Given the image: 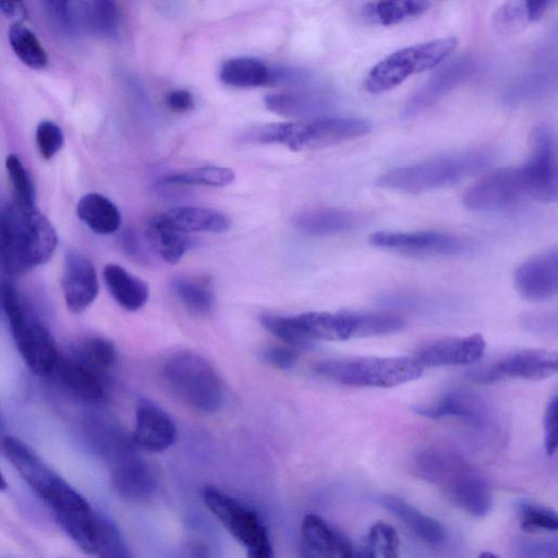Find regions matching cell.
I'll list each match as a JSON object with an SVG mask.
<instances>
[{
	"instance_id": "cell-46",
	"label": "cell",
	"mask_w": 558,
	"mask_h": 558,
	"mask_svg": "<svg viewBox=\"0 0 558 558\" xmlns=\"http://www.w3.org/2000/svg\"><path fill=\"white\" fill-rule=\"evenodd\" d=\"M517 550L520 557H557L558 543L556 539H522L517 544Z\"/></svg>"
},
{
	"instance_id": "cell-17",
	"label": "cell",
	"mask_w": 558,
	"mask_h": 558,
	"mask_svg": "<svg viewBox=\"0 0 558 558\" xmlns=\"http://www.w3.org/2000/svg\"><path fill=\"white\" fill-rule=\"evenodd\" d=\"M413 411L433 420L451 417L477 432L496 428L494 411L485 400L469 391H448L435 401L413 407Z\"/></svg>"
},
{
	"instance_id": "cell-25",
	"label": "cell",
	"mask_w": 558,
	"mask_h": 558,
	"mask_svg": "<svg viewBox=\"0 0 558 558\" xmlns=\"http://www.w3.org/2000/svg\"><path fill=\"white\" fill-rule=\"evenodd\" d=\"M361 223V217L350 210L320 207L302 211L293 217L294 227L312 236L332 235L348 232Z\"/></svg>"
},
{
	"instance_id": "cell-44",
	"label": "cell",
	"mask_w": 558,
	"mask_h": 558,
	"mask_svg": "<svg viewBox=\"0 0 558 558\" xmlns=\"http://www.w3.org/2000/svg\"><path fill=\"white\" fill-rule=\"evenodd\" d=\"M64 135L61 128L49 120L41 121L36 129V145L40 156L49 160L62 148Z\"/></svg>"
},
{
	"instance_id": "cell-3",
	"label": "cell",
	"mask_w": 558,
	"mask_h": 558,
	"mask_svg": "<svg viewBox=\"0 0 558 558\" xmlns=\"http://www.w3.org/2000/svg\"><path fill=\"white\" fill-rule=\"evenodd\" d=\"M372 123L366 119L317 117L296 122H280L255 126L246 132L245 141L281 144L293 151L320 149L367 134Z\"/></svg>"
},
{
	"instance_id": "cell-31",
	"label": "cell",
	"mask_w": 558,
	"mask_h": 558,
	"mask_svg": "<svg viewBox=\"0 0 558 558\" xmlns=\"http://www.w3.org/2000/svg\"><path fill=\"white\" fill-rule=\"evenodd\" d=\"M76 214L93 232L101 235L114 233L121 225L118 207L99 193L83 195L76 205Z\"/></svg>"
},
{
	"instance_id": "cell-8",
	"label": "cell",
	"mask_w": 558,
	"mask_h": 558,
	"mask_svg": "<svg viewBox=\"0 0 558 558\" xmlns=\"http://www.w3.org/2000/svg\"><path fill=\"white\" fill-rule=\"evenodd\" d=\"M0 447L21 477L53 513L76 508L86 500L20 438L3 436Z\"/></svg>"
},
{
	"instance_id": "cell-42",
	"label": "cell",
	"mask_w": 558,
	"mask_h": 558,
	"mask_svg": "<svg viewBox=\"0 0 558 558\" xmlns=\"http://www.w3.org/2000/svg\"><path fill=\"white\" fill-rule=\"evenodd\" d=\"M93 28L102 36H117L120 12L116 0H93L89 8Z\"/></svg>"
},
{
	"instance_id": "cell-13",
	"label": "cell",
	"mask_w": 558,
	"mask_h": 558,
	"mask_svg": "<svg viewBox=\"0 0 558 558\" xmlns=\"http://www.w3.org/2000/svg\"><path fill=\"white\" fill-rule=\"evenodd\" d=\"M530 197L522 167L496 170L472 184L463 195L473 211L494 213L515 206Z\"/></svg>"
},
{
	"instance_id": "cell-5",
	"label": "cell",
	"mask_w": 558,
	"mask_h": 558,
	"mask_svg": "<svg viewBox=\"0 0 558 558\" xmlns=\"http://www.w3.org/2000/svg\"><path fill=\"white\" fill-rule=\"evenodd\" d=\"M485 151H469L391 169L377 178L386 190L420 194L456 184L489 163Z\"/></svg>"
},
{
	"instance_id": "cell-9",
	"label": "cell",
	"mask_w": 558,
	"mask_h": 558,
	"mask_svg": "<svg viewBox=\"0 0 558 558\" xmlns=\"http://www.w3.org/2000/svg\"><path fill=\"white\" fill-rule=\"evenodd\" d=\"M457 46V38L446 37L399 49L369 70L364 87L372 94L390 90L411 75L437 68Z\"/></svg>"
},
{
	"instance_id": "cell-35",
	"label": "cell",
	"mask_w": 558,
	"mask_h": 558,
	"mask_svg": "<svg viewBox=\"0 0 558 558\" xmlns=\"http://www.w3.org/2000/svg\"><path fill=\"white\" fill-rule=\"evenodd\" d=\"M171 288L190 313L204 316L213 311L215 294L208 278L180 276L173 279Z\"/></svg>"
},
{
	"instance_id": "cell-23",
	"label": "cell",
	"mask_w": 558,
	"mask_h": 558,
	"mask_svg": "<svg viewBox=\"0 0 558 558\" xmlns=\"http://www.w3.org/2000/svg\"><path fill=\"white\" fill-rule=\"evenodd\" d=\"M303 548L314 557H355V548L339 531L316 514H307L302 522Z\"/></svg>"
},
{
	"instance_id": "cell-11",
	"label": "cell",
	"mask_w": 558,
	"mask_h": 558,
	"mask_svg": "<svg viewBox=\"0 0 558 558\" xmlns=\"http://www.w3.org/2000/svg\"><path fill=\"white\" fill-rule=\"evenodd\" d=\"M69 538L85 554L99 557L130 556L117 526L90 505L54 514Z\"/></svg>"
},
{
	"instance_id": "cell-41",
	"label": "cell",
	"mask_w": 558,
	"mask_h": 558,
	"mask_svg": "<svg viewBox=\"0 0 558 558\" xmlns=\"http://www.w3.org/2000/svg\"><path fill=\"white\" fill-rule=\"evenodd\" d=\"M519 515L521 527L526 532H557L558 530L557 514L548 507L523 502L520 505Z\"/></svg>"
},
{
	"instance_id": "cell-38",
	"label": "cell",
	"mask_w": 558,
	"mask_h": 558,
	"mask_svg": "<svg viewBox=\"0 0 558 558\" xmlns=\"http://www.w3.org/2000/svg\"><path fill=\"white\" fill-rule=\"evenodd\" d=\"M399 555V537L393 526L386 522L374 523L355 556L393 558Z\"/></svg>"
},
{
	"instance_id": "cell-37",
	"label": "cell",
	"mask_w": 558,
	"mask_h": 558,
	"mask_svg": "<svg viewBox=\"0 0 558 558\" xmlns=\"http://www.w3.org/2000/svg\"><path fill=\"white\" fill-rule=\"evenodd\" d=\"M74 356L104 376L114 365L117 352L110 340L90 336L78 343Z\"/></svg>"
},
{
	"instance_id": "cell-26",
	"label": "cell",
	"mask_w": 558,
	"mask_h": 558,
	"mask_svg": "<svg viewBox=\"0 0 558 558\" xmlns=\"http://www.w3.org/2000/svg\"><path fill=\"white\" fill-rule=\"evenodd\" d=\"M54 372L61 383L81 400L98 402L102 399L105 393L102 375L76 356L59 357Z\"/></svg>"
},
{
	"instance_id": "cell-27",
	"label": "cell",
	"mask_w": 558,
	"mask_h": 558,
	"mask_svg": "<svg viewBox=\"0 0 558 558\" xmlns=\"http://www.w3.org/2000/svg\"><path fill=\"white\" fill-rule=\"evenodd\" d=\"M112 481L118 493L130 500L148 498L156 486L151 469L136 453L112 465Z\"/></svg>"
},
{
	"instance_id": "cell-24",
	"label": "cell",
	"mask_w": 558,
	"mask_h": 558,
	"mask_svg": "<svg viewBox=\"0 0 558 558\" xmlns=\"http://www.w3.org/2000/svg\"><path fill=\"white\" fill-rule=\"evenodd\" d=\"M376 501L399 519L416 537L426 544L440 546L447 531L440 522L393 495H380Z\"/></svg>"
},
{
	"instance_id": "cell-10",
	"label": "cell",
	"mask_w": 558,
	"mask_h": 558,
	"mask_svg": "<svg viewBox=\"0 0 558 558\" xmlns=\"http://www.w3.org/2000/svg\"><path fill=\"white\" fill-rule=\"evenodd\" d=\"M203 499L210 512L245 548L248 557H272L267 529L256 512L215 487H206Z\"/></svg>"
},
{
	"instance_id": "cell-16",
	"label": "cell",
	"mask_w": 558,
	"mask_h": 558,
	"mask_svg": "<svg viewBox=\"0 0 558 558\" xmlns=\"http://www.w3.org/2000/svg\"><path fill=\"white\" fill-rule=\"evenodd\" d=\"M368 241L376 247L418 256H456L463 254L470 247L465 240L439 231H380L373 233Z\"/></svg>"
},
{
	"instance_id": "cell-20",
	"label": "cell",
	"mask_w": 558,
	"mask_h": 558,
	"mask_svg": "<svg viewBox=\"0 0 558 558\" xmlns=\"http://www.w3.org/2000/svg\"><path fill=\"white\" fill-rule=\"evenodd\" d=\"M475 71L471 58L461 57L437 70L407 102L403 117L411 118L434 106Z\"/></svg>"
},
{
	"instance_id": "cell-29",
	"label": "cell",
	"mask_w": 558,
	"mask_h": 558,
	"mask_svg": "<svg viewBox=\"0 0 558 558\" xmlns=\"http://www.w3.org/2000/svg\"><path fill=\"white\" fill-rule=\"evenodd\" d=\"M160 216L168 225L184 233H222L230 228V220L225 214L206 207L177 206Z\"/></svg>"
},
{
	"instance_id": "cell-1",
	"label": "cell",
	"mask_w": 558,
	"mask_h": 558,
	"mask_svg": "<svg viewBox=\"0 0 558 558\" xmlns=\"http://www.w3.org/2000/svg\"><path fill=\"white\" fill-rule=\"evenodd\" d=\"M58 238L51 222L35 207L12 201L0 207V272L21 276L47 263Z\"/></svg>"
},
{
	"instance_id": "cell-40",
	"label": "cell",
	"mask_w": 558,
	"mask_h": 558,
	"mask_svg": "<svg viewBox=\"0 0 558 558\" xmlns=\"http://www.w3.org/2000/svg\"><path fill=\"white\" fill-rule=\"evenodd\" d=\"M8 177L14 193V202L22 206H35V189L21 159L11 154L5 159Z\"/></svg>"
},
{
	"instance_id": "cell-48",
	"label": "cell",
	"mask_w": 558,
	"mask_h": 558,
	"mask_svg": "<svg viewBox=\"0 0 558 558\" xmlns=\"http://www.w3.org/2000/svg\"><path fill=\"white\" fill-rule=\"evenodd\" d=\"M264 360L271 366L279 369H289L298 361V351L293 347H272L263 353Z\"/></svg>"
},
{
	"instance_id": "cell-51",
	"label": "cell",
	"mask_w": 558,
	"mask_h": 558,
	"mask_svg": "<svg viewBox=\"0 0 558 558\" xmlns=\"http://www.w3.org/2000/svg\"><path fill=\"white\" fill-rule=\"evenodd\" d=\"M122 245H123V248L125 250V252L131 257L144 260L145 252H144V248L142 247L140 238L134 230H132V229L125 230V232L122 235Z\"/></svg>"
},
{
	"instance_id": "cell-33",
	"label": "cell",
	"mask_w": 558,
	"mask_h": 558,
	"mask_svg": "<svg viewBox=\"0 0 558 558\" xmlns=\"http://www.w3.org/2000/svg\"><path fill=\"white\" fill-rule=\"evenodd\" d=\"M429 8L426 0H373L362 8V16L369 23L389 26L421 16Z\"/></svg>"
},
{
	"instance_id": "cell-4",
	"label": "cell",
	"mask_w": 558,
	"mask_h": 558,
	"mask_svg": "<svg viewBox=\"0 0 558 558\" xmlns=\"http://www.w3.org/2000/svg\"><path fill=\"white\" fill-rule=\"evenodd\" d=\"M0 305L27 367L38 376L53 373L60 356L52 335L28 307L16 288L7 280L1 284Z\"/></svg>"
},
{
	"instance_id": "cell-19",
	"label": "cell",
	"mask_w": 558,
	"mask_h": 558,
	"mask_svg": "<svg viewBox=\"0 0 558 558\" xmlns=\"http://www.w3.org/2000/svg\"><path fill=\"white\" fill-rule=\"evenodd\" d=\"M514 286L522 298L542 302L558 291V252L556 248L533 256L514 272Z\"/></svg>"
},
{
	"instance_id": "cell-49",
	"label": "cell",
	"mask_w": 558,
	"mask_h": 558,
	"mask_svg": "<svg viewBox=\"0 0 558 558\" xmlns=\"http://www.w3.org/2000/svg\"><path fill=\"white\" fill-rule=\"evenodd\" d=\"M166 105L174 112H186L194 108V98L186 89H174L167 94Z\"/></svg>"
},
{
	"instance_id": "cell-15",
	"label": "cell",
	"mask_w": 558,
	"mask_h": 558,
	"mask_svg": "<svg viewBox=\"0 0 558 558\" xmlns=\"http://www.w3.org/2000/svg\"><path fill=\"white\" fill-rule=\"evenodd\" d=\"M557 354L551 351L529 349L508 354L470 372V378L480 384L507 379L543 380L556 374Z\"/></svg>"
},
{
	"instance_id": "cell-32",
	"label": "cell",
	"mask_w": 558,
	"mask_h": 558,
	"mask_svg": "<svg viewBox=\"0 0 558 558\" xmlns=\"http://www.w3.org/2000/svg\"><path fill=\"white\" fill-rule=\"evenodd\" d=\"M146 238L154 252L168 264L180 262L191 243L184 232L168 225L160 214L148 221Z\"/></svg>"
},
{
	"instance_id": "cell-45",
	"label": "cell",
	"mask_w": 558,
	"mask_h": 558,
	"mask_svg": "<svg viewBox=\"0 0 558 558\" xmlns=\"http://www.w3.org/2000/svg\"><path fill=\"white\" fill-rule=\"evenodd\" d=\"M522 326L530 332L551 335L557 332V315L551 312H534L522 316Z\"/></svg>"
},
{
	"instance_id": "cell-53",
	"label": "cell",
	"mask_w": 558,
	"mask_h": 558,
	"mask_svg": "<svg viewBox=\"0 0 558 558\" xmlns=\"http://www.w3.org/2000/svg\"><path fill=\"white\" fill-rule=\"evenodd\" d=\"M48 10L61 22L69 19V0H44Z\"/></svg>"
},
{
	"instance_id": "cell-2",
	"label": "cell",
	"mask_w": 558,
	"mask_h": 558,
	"mask_svg": "<svg viewBox=\"0 0 558 558\" xmlns=\"http://www.w3.org/2000/svg\"><path fill=\"white\" fill-rule=\"evenodd\" d=\"M420 477L438 487L465 513L482 518L493 506V492L487 476L458 453L428 448L414 460Z\"/></svg>"
},
{
	"instance_id": "cell-34",
	"label": "cell",
	"mask_w": 558,
	"mask_h": 558,
	"mask_svg": "<svg viewBox=\"0 0 558 558\" xmlns=\"http://www.w3.org/2000/svg\"><path fill=\"white\" fill-rule=\"evenodd\" d=\"M219 77L226 85L241 88L274 83V72L262 61L248 57L231 58L223 62Z\"/></svg>"
},
{
	"instance_id": "cell-36",
	"label": "cell",
	"mask_w": 558,
	"mask_h": 558,
	"mask_svg": "<svg viewBox=\"0 0 558 558\" xmlns=\"http://www.w3.org/2000/svg\"><path fill=\"white\" fill-rule=\"evenodd\" d=\"M10 46L16 57L33 70L45 69L48 56L37 36L22 22H14L8 32Z\"/></svg>"
},
{
	"instance_id": "cell-21",
	"label": "cell",
	"mask_w": 558,
	"mask_h": 558,
	"mask_svg": "<svg viewBox=\"0 0 558 558\" xmlns=\"http://www.w3.org/2000/svg\"><path fill=\"white\" fill-rule=\"evenodd\" d=\"M485 339L480 333L436 340L423 345L415 355L423 366L466 365L478 361L485 351Z\"/></svg>"
},
{
	"instance_id": "cell-30",
	"label": "cell",
	"mask_w": 558,
	"mask_h": 558,
	"mask_svg": "<svg viewBox=\"0 0 558 558\" xmlns=\"http://www.w3.org/2000/svg\"><path fill=\"white\" fill-rule=\"evenodd\" d=\"M264 101L270 111L290 118L312 116L332 106L331 96L324 92L276 93Z\"/></svg>"
},
{
	"instance_id": "cell-6",
	"label": "cell",
	"mask_w": 558,
	"mask_h": 558,
	"mask_svg": "<svg viewBox=\"0 0 558 558\" xmlns=\"http://www.w3.org/2000/svg\"><path fill=\"white\" fill-rule=\"evenodd\" d=\"M162 377L169 390L193 410L214 413L223 403L220 377L204 357L195 353L173 354L163 365Z\"/></svg>"
},
{
	"instance_id": "cell-12",
	"label": "cell",
	"mask_w": 558,
	"mask_h": 558,
	"mask_svg": "<svg viewBox=\"0 0 558 558\" xmlns=\"http://www.w3.org/2000/svg\"><path fill=\"white\" fill-rule=\"evenodd\" d=\"M291 318L301 336L310 343L315 340L343 341L376 337L381 328L376 313L306 312Z\"/></svg>"
},
{
	"instance_id": "cell-47",
	"label": "cell",
	"mask_w": 558,
	"mask_h": 558,
	"mask_svg": "<svg viewBox=\"0 0 558 558\" xmlns=\"http://www.w3.org/2000/svg\"><path fill=\"white\" fill-rule=\"evenodd\" d=\"M544 446L548 456L557 450V397L554 396L547 403L544 415Z\"/></svg>"
},
{
	"instance_id": "cell-43",
	"label": "cell",
	"mask_w": 558,
	"mask_h": 558,
	"mask_svg": "<svg viewBox=\"0 0 558 558\" xmlns=\"http://www.w3.org/2000/svg\"><path fill=\"white\" fill-rule=\"evenodd\" d=\"M260 324L272 335L295 349L308 348V343L295 328L291 316L265 313L259 317Z\"/></svg>"
},
{
	"instance_id": "cell-22",
	"label": "cell",
	"mask_w": 558,
	"mask_h": 558,
	"mask_svg": "<svg viewBox=\"0 0 558 558\" xmlns=\"http://www.w3.org/2000/svg\"><path fill=\"white\" fill-rule=\"evenodd\" d=\"M177 435L175 424L160 407L150 400H141L136 407L133 441L138 447L160 452L168 449Z\"/></svg>"
},
{
	"instance_id": "cell-28",
	"label": "cell",
	"mask_w": 558,
	"mask_h": 558,
	"mask_svg": "<svg viewBox=\"0 0 558 558\" xmlns=\"http://www.w3.org/2000/svg\"><path fill=\"white\" fill-rule=\"evenodd\" d=\"M107 290L112 299L125 311L142 308L149 296L147 283L118 264H107L102 271Z\"/></svg>"
},
{
	"instance_id": "cell-39",
	"label": "cell",
	"mask_w": 558,
	"mask_h": 558,
	"mask_svg": "<svg viewBox=\"0 0 558 558\" xmlns=\"http://www.w3.org/2000/svg\"><path fill=\"white\" fill-rule=\"evenodd\" d=\"M235 174L232 169L218 166H205L171 173L162 179L165 184L226 186L232 183Z\"/></svg>"
},
{
	"instance_id": "cell-18",
	"label": "cell",
	"mask_w": 558,
	"mask_h": 558,
	"mask_svg": "<svg viewBox=\"0 0 558 558\" xmlns=\"http://www.w3.org/2000/svg\"><path fill=\"white\" fill-rule=\"evenodd\" d=\"M61 289L68 310L74 314L86 311L98 295L96 269L78 251L69 250L65 254Z\"/></svg>"
},
{
	"instance_id": "cell-54",
	"label": "cell",
	"mask_w": 558,
	"mask_h": 558,
	"mask_svg": "<svg viewBox=\"0 0 558 558\" xmlns=\"http://www.w3.org/2000/svg\"><path fill=\"white\" fill-rule=\"evenodd\" d=\"M8 487V483L5 481V477L3 476L1 470H0V492L5 490Z\"/></svg>"
},
{
	"instance_id": "cell-55",
	"label": "cell",
	"mask_w": 558,
	"mask_h": 558,
	"mask_svg": "<svg viewBox=\"0 0 558 558\" xmlns=\"http://www.w3.org/2000/svg\"><path fill=\"white\" fill-rule=\"evenodd\" d=\"M481 556H486V557H496V555H493V554H481Z\"/></svg>"
},
{
	"instance_id": "cell-50",
	"label": "cell",
	"mask_w": 558,
	"mask_h": 558,
	"mask_svg": "<svg viewBox=\"0 0 558 558\" xmlns=\"http://www.w3.org/2000/svg\"><path fill=\"white\" fill-rule=\"evenodd\" d=\"M0 12L15 22H22L27 17L24 0H0Z\"/></svg>"
},
{
	"instance_id": "cell-52",
	"label": "cell",
	"mask_w": 558,
	"mask_h": 558,
	"mask_svg": "<svg viewBox=\"0 0 558 558\" xmlns=\"http://www.w3.org/2000/svg\"><path fill=\"white\" fill-rule=\"evenodd\" d=\"M527 22H536L543 17L549 0H519Z\"/></svg>"
},
{
	"instance_id": "cell-14",
	"label": "cell",
	"mask_w": 558,
	"mask_h": 558,
	"mask_svg": "<svg viewBox=\"0 0 558 558\" xmlns=\"http://www.w3.org/2000/svg\"><path fill=\"white\" fill-rule=\"evenodd\" d=\"M530 157L524 171L530 198L553 203L558 198L556 137L548 124L535 126L530 136Z\"/></svg>"
},
{
	"instance_id": "cell-7",
	"label": "cell",
	"mask_w": 558,
	"mask_h": 558,
	"mask_svg": "<svg viewBox=\"0 0 558 558\" xmlns=\"http://www.w3.org/2000/svg\"><path fill=\"white\" fill-rule=\"evenodd\" d=\"M315 371L342 385L389 388L418 378L423 366L415 357L364 356L322 361L315 365Z\"/></svg>"
}]
</instances>
